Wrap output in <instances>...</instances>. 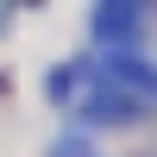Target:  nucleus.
Listing matches in <instances>:
<instances>
[{"label":"nucleus","mask_w":157,"mask_h":157,"mask_svg":"<svg viewBox=\"0 0 157 157\" xmlns=\"http://www.w3.org/2000/svg\"><path fill=\"white\" fill-rule=\"evenodd\" d=\"M145 107H157V69H145V63H107L88 94L94 120H120V113H145Z\"/></svg>","instance_id":"1"}]
</instances>
